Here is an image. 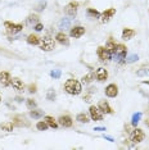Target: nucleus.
Listing matches in <instances>:
<instances>
[{"instance_id":"nucleus-1","label":"nucleus","mask_w":149,"mask_h":150,"mask_svg":"<svg viewBox=\"0 0 149 150\" xmlns=\"http://www.w3.org/2000/svg\"><path fill=\"white\" fill-rule=\"evenodd\" d=\"M64 90L71 95H79L81 93V83L77 80H68L64 83Z\"/></svg>"},{"instance_id":"nucleus-26","label":"nucleus","mask_w":149,"mask_h":150,"mask_svg":"<svg viewBox=\"0 0 149 150\" xmlns=\"http://www.w3.org/2000/svg\"><path fill=\"white\" fill-rule=\"evenodd\" d=\"M76 119L80 122V123H87V122H89V117H87L85 113H80V114H77Z\"/></svg>"},{"instance_id":"nucleus-21","label":"nucleus","mask_w":149,"mask_h":150,"mask_svg":"<svg viewBox=\"0 0 149 150\" xmlns=\"http://www.w3.org/2000/svg\"><path fill=\"white\" fill-rule=\"evenodd\" d=\"M70 27H71V19L70 18H63L62 21L59 22V28L66 30V28H70Z\"/></svg>"},{"instance_id":"nucleus-37","label":"nucleus","mask_w":149,"mask_h":150,"mask_svg":"<svg viewBox=\"0 0 149 150\" xmlns=\"http://www.w3.org/2000/svg\"><path fill=\"white\" fill-rule=\"evenodd\" d=\"M27 107L30 109H33V108H36V103L32 100V99H28V100H27Z\"/></svg>"},{"instance_id":"nucleus-8","label":"nucleus","mask_w":149,"mask_h":150,"mask_svg":"<svg viewBox=\"0 0 149 150\" xmlns=\"http://www.w3.org/2000/svg\"><path fill=\"white\" fill-rule=\"evenodd\" d=\"M96 54H98V57H99V59L103 60V62H107V60H109L111 57H112L111 53L108 52L106 47H103V46H99V47H98Z\"/></svg>"},{"instance_id":"nucleus-35","label":"nucleus","mask_w":149,"mask_h":150,"mask_svg":"<svg viewBox=\"0 0 149 150\" xmlns=\"http://www.w3.org/2000/svg\"><path fill=\"white\" fill-rule=\"evenodd\" d=\"M50 76L57 80V78H59L60 76H62V72H60V69H54V71L50 72Z\"/></svg>"},{"instance_id":"nucleus-17","label":"nucleus","mask_w":149,"mask_h":150,"mask_svg":"<svg viewBox=\"0 0 149 150\" xmlns=\"http://www.w3.org/2000/svg\"><path fill=\"white\" fill-rule=\"evenodd\" d=\"M99 109L103 112V113H107V114L112 113V108L109 107V104H108L107 101H104V100H101L99 103Z\"/></svg>"},{"instance_id":"nucleus-29","label":"nucleus","mask_w":149,"mask_h":150,"mask_svg":"<svg viewBox=\"0 0 149 150\" xmlns=\"http://www.w3.org/2000/svg\"><path fill=\"white\" fill-rule=\"evenodd\" d=\"M94 77H95V74H94L93 72H90L89 74L84 76V78H82V82H84V83H89V82H91V81L94 80Z\"/></svg>"},{"instance_id":"nucleus-12","label":"nucleus","mask_w":149,"mask_h":150,"mask_svg":"<svg viewBox=\"0 0 149 150\" xmlns=\"http://www.w3.org/2000/svg\"><path fill=\"white\" fill-rule=\"evenodd\" d=\"M114 14H116V9H114V8H109V9H107V11L104 12L103 14H101V19H100V21L103 22V23H106V22L109 21V19H111Z\"/></svg>"},{"instance_id":"nucleus-39","label":"nucleus","mask_w":149,"mask_h":150,"mask_svg":"<svg viewBox=\"0 0 149 150\" xmlns=\"http://www.w3.org/2000/svg\"><path fill=\"white\" fill-rule=\"evenodd\" d=\"M30 93H35V91H36V86H35V85H33V86H30Z\"/></svg>"},{"instance_id":"nucleus-4","label":"nucleus","mask_w":149,"mask_h":150,"mask_svg":"<svg viewBox=\"0 0 149 150\" xmlns=\"http://www.w3.org/2000/svg\"><path fill=\"white\" fill-rule=\"evenodd\" d=\"M144 137H145V135H144V132L141 131L140 128L134 129L133 134H131V141H133L134 144H139V142H141L144 140Z\"/></svg>"},{"instance_id":"nucleus-16","label":"nucleus","mask_w":149,"mask_h":150,"mask_svg":"<svg viewBox=\"0 0 149 150\" xmlns=\"http://www.w3.org/2000/svg\"><path fill=\"white\" fill-rule=\"evenodd\" d=\"M11 83H12V86H13V88L14 90H17V91H21L22 88H23V82L19 78H17V77H14L13 80L11 81Z\"/></svg>"},{"instance_id":"nucleus-36","label":"nucleus","mask_w":149,"mask_h":150,"mask_svg":"<svg viewBox=\"0 0 149 150\" xmlns=\"http://www.w3.org/2000/svg\"><path fill=\"white\" fill-rule=\"evenodd\" d=\"M45 5H46V3H45V1H40V3H39V4H37V5H36V11H37V12L43 11V9H44V8H45Z\"/></svg>"},{"instance_id":"nucleus-19","label":"nucleus","mask_w":149,"mask_h":150,"mask_svg":"<svg viewBox=\"0 0 149 150\" xmlns=\"http://www.w3.org/2000/svg\"><path fill=\"white\" fill-rule=\"evenodd\" d=\"M116 47H117V44L114 42L113 40H109V41L107 42V45H106V49L111 53V55H113V54H114V52H116Z\"/></svg>"},{"instance_id":"nucleus-15","label":"nucleus","mask_w":149,"mask_h":150,"mask_svg":"<svg viewBox=\"0 0 149 150\" xmlns=\"http://www.w3.org/2000/svg\"><path fill=\"white\" fill-rule=\"evenodd\" d=\"M55 39H57V41L60 42V44H63V45H68V44H70L68 37H67V36H66V33H63V32L57 33Z\"/></svg>"},{"instance_id":"nucleus-32","label":"nucleus","mask_w":149,"mask_h":150,"mask_svg":"<svg viewBox=\"0 0 149 150\" xmlns=\"http://www.w3.org/2000/svg\"><path fill=\"white\" fill-rule=\"evenodd\" d=\"M138 59H139V57L136 55V54H133V55L125 58V62H126V63H134V62H136Z\"/></svg>"},{"instance_id":"nucleus-41","label":"nucleus","mask_w":149,"mask_h":150,"mask_svg":"<svg viewBox=\"0 0 149 150\" xmlns=\"http://www.w3.org/2000/svg\"><path fill=\"white\" fill-rule=\"evenodd\" d=\"M94 131H106V127H95Z\"/></svg>"},{"instance_id":"nucleus-28","label":"nucleus","mask_w":149,"mask_h":150,"mask_svg":"<svg viewBox=\"0 0 149 150\" xmlns=\"http://www.w3.org/2000/svg\"><path fill=\"white\" fill-rule=\"evenodd\" d=\"M26 119L22 118V117H16L14 118V123L17 126H28V122H25Z\"/></svg>"},{"instance_id":"nucleus-5","label":"nucleus","mask_w":149,"mask_h":150,"mask_svg":"<svg viewBox=\"0 0 149 150\" xmlns=\"http://www.w3.org/2000/svg\"><path fill=\"white\" fill-rule=\"evenodd\" d=\"M89 112H90V117H91L93 121H101V119H103L101 110L99 108H96L95 105H91L90 109H89Z\"/></svg>"},{"instance_id":"nucleus-23","label":"nucleus","mask_w":149,"mask_h":150,"mask_svg":"<svg viewBox=\"0 0 149 150\" xmlns=\"http://www.w3.org/2000/svg\"><path fill=\"white\" fill-rule=\"evenodd\" d=\"M39 23V17L37 16H28V18H27V25L28 26H32V25H37Z\"/></svg>"},{"instance_id":"nucleus-20","label":"nucleus","mask_w":149,"mask_h":150,"mask_svg":"<svg viewBox=\"0 0 149 150\" xmlns=\"http://www.w3.org/2000/svg\"><path fill=\"white\" fill-rule=\"evenodd\" d=\"M44 121L48 123L49 127H52V128H57V127H58V123H57L55 119H54L53 117H49V115H46V117H44Z\"/></svg>"},{"instance_id":"nucleus-42","label":"nucleus","mask_w":149,"mask_h":150,"mask_svg":"<svg viewBox=\"0 0 149 150\" xmlns=\"http://www.w3.org/2000/svg\"><path fill=\"white\" fill-rule=\"evenodd\" d=\"M0 100H1V98H0Z\"/></svg>"},{"instance_id":"nucleus-30","label":"nucleus","mask_w":149,"mask_h":150,"mask_svg":"<svg viewBox=\"0 0 149 150\" xmlns=\"http://www.w3.org/2000/svg\"><path fill=\"white\" fill-rule=\"evenodd\" d=\"M136 76L139 77H144V76H149V69H145V68H141V69L136 71Z\"/></svg>"},{"instance_id":"nucleus-18","label":"nucleus","mask_w":149,"mask_h":150,"mask_svg":"<svg viewBox=\"0 0 149 150\" xmlns=\"http://www.w3.org/2000/svg\"><path fill=\"white\" fill-rule=\"evenodd\" d=\"M134 35H135V31L131 28H125L122 31V39L123 40H130L131 37H134Z\"/></svg>"},{"instance_id":"nucleus-33","label":"nucleus","mask_w":149,"mask_h":150,"mask_svg":"<svg viewBox=\"0 0 149 150\" xmlns=\"http://www.w3.org/2000/svg\"><path fill=\"white\" fill-rule=\"evenodd\" d=\"M36 127H37V129H40V131H45L49 126H48V123H46L45 121H44V122H39V123L36 125Z\"/></svg>"},{"instance_id":"nucleus-22","label":"nucleus","mask_w":149,"mask_h":150,"mask_svg":"<svg viewBox=\"0 0 149 150\" xmlns=\"http://www.w3.org/2000/svg\"><path fill=\"white\" fill-rule=\"evenodd\" d=\"M13 122H4V123L0 125V128L3 129V131H6V132H11L13 129Z\"/></svg>"},{"instance_id":"nucleus-24","label":"nucleus","mask_w":149,"mask_h":150,"mask_svg":"<svg viewBox=\"0 0 149 150\" xmlns=\"http://www.w3.org/2000/svg\"><path fill=\"white\" fill-rule=\"evenodd\" d=\"M87 16H89L90 18H99L100 13L98 11H95V9H93V8H89L87 9Z\"/></svg>"},{"instance_id":"nucleus-38","label":"nucleus","mask_w":149,"mask_h":150,"mask_svg":"<svg viewBox=\"0 0 149 150\" xmlns=\"http://www.w3.org/2000/svg\"><path fill=\"white\" fill-rule=\"evenodd\" d=\"M43 28H44V27H43L41 23H37V25L35 26V30H36V31H41Z\"/></svg>"},{"instance_id":"nucleus-2","label":"nucleus","mask_w":149,"mask_h":150,"mask_svg":"<svg viewBox=\"0 0 149 150\" xmlns=\"http://www.w3.org/2000/svg\"><path fill=\"white\" fill-rule=\"evenodd\" d=\"M114 60H117V62L122 63L125 62V58H126V47H125L123 45H117L116 47V52H114Z\"/></svg>"},{"instance_id":"nucleus-34","label":"nucleus","mask_w":149,"mask_h":150,"mask_svg":"<svg viewBox=\"0 0 149 150\" xmlns=\"http://www.w3.org/2000/svg\"><path fill=\"white\" fill-rule=\"evenodd\" d=\"M46 99L50 101H53L54 99H55V91L53 90V88H50V90L48 91V94H46Z\"/></svg>"},{"instance_id":"nucleus-10","label":"nucleus","mask_w":149,"mask_h":150,"mask_svg":"<svg viewBox=\"0 0 149 150\" xmlns=\"http://www.w3.org/2000/svg\"><path fill=\"white\" fill-rule=\"evenodd\" d=\"M84 33H85V28L81 26H76V27H73V28H71L70 35L72 37H74V39H79V37H81Z\"/></svg>"},{"instance_id":"nucleus-31","label":"nucleus","mask_w":149,"mask_h":150,"mask_svg":"<svg viewBox=\"0 0 149 150\" xmlns=\"http://www.w3.org/2000/svg\"><path fill=\"white\" fill-rule=\"evenodd\" d=\"M140 118H141V113H135L133 115V121H131L133 126H136L139 123V121H140Z\"/></svg>"},{"instance_id":"nucleus-40","label":"nucleus","mask_w":149,"mask_h":150,"mask_svg":"<svg viewBox=\"0 0 149 150\" xmlns=\"http://www.w3.org/2000/svg\"><path fill=\"white\" fill-rule=\"evenodd\" d=\"M103 137H104V139H106V140H108V141L113 142V137H111V136H106V135H104V136H103Z\"/></svg>"},{"instance_id":"nucleus-13","label":"nucleus","mask_w":149,"mask_h":150,"mask_svg":"<svg viewBox=\"0 0 149 150\" xmlns=\"http://www.w3.org/2000/svg\"><path fill=\"white\" fill-rule=\"evenodd\" d=\"M95 76L98 78V81H106L107 80V77H108V72H107V69H104V68H99V69L96 71V73H95Z\"/></svg>"},{"instance_id":"nucleus-25","label":"nucleus","mask_w":149,"mask_h":150,"mask_svg":"<svg viewBox=\"0 0 149 150\" xmlns=\"http://www.w3.org/2000/svg\"><path fill=\"white\" fill-rule=\"evenodd\" d=\"M27 42H28L30 45H37V44L40 42V40H39V37L35 35H30L28 39H27Z\"/></svg>"},{"instance_id":"nucleus-14","label":"nucleus","mask_w":149,"mask_h":150,"mask_svg":"<svg viewBox=\"0 0 149 150\" xmlns=\"http://www.w3.org/2000/svg\"><path fill=\"white\" fill-rule=\"evenodd\" d=\"M58 121H59V125L63 126V127H71L72 126V119L68 115H62Z\"/></svg>"},{"instance_id":"nucleus-11","label":"nucleus","mask_w":149,"mask_h":150,"mask_svg":"<svg viewBox=\"0 0 149 150\" xmlns=\"http://www.w3.org/2000/svg\"><path fill=\"white\" fill-rule=\"evenodd\" d=\"M11 81H12V78L8 72H0V86L6 87L11 83Z\"/></svg>"},{"instance_id":"nucleus-6","label":"nucleus","mask_w":149,"mask_h":150,"mask_svg":"<svg viewBox=\"0 0 149 150\" xmlns=\"http://www.w3.org/2000/svg\"><path fill=\"white\" fill-rule=\"evenodd\" d=\"M77 6H79V4L77 3H70V4H67L66 5V8H64V12H66V14L71 17V18H73L74 16H76V13H77Z\"/></svg>"},{"instance_id":"nucleus-9","label":"nucleus","mask_w":149,"mask_h":150,"mask_svg":"<svg viewBox=\"0 0 149 150\" xmlns=\"http://www.w3.org/2000/svg\"><path fill=\"white\" fill-rule=\"evenodd\" d=\"M117 94H118V87L116 86V85L111 83L106 87V95L108 98H116Z\"/></svg>"},{"instance_id":"nucleus-7","label":"nucleus","mask_w":149,"mask_h":150,"mask_svg":"<svg viewBox=\"0 0 149 150\" xmlns=\"http://www.w3.org/2000/svg\"><path fill=\"white\" fill-rule=\"evenodd\" d=\"M4 26H5L6 31L11 33H18V32H21L23 28L22 25H16V23H12V22H5Z\"/></svg>"},{"instance_id":"nucleus-3","label":"nucleus","mask_w":149,"mask_h":150,"mask_svg":"<svg viewBox=\"0 0 149 150\" xmlns=\"http://www.w3.org/2000/svg\"><path fill=\"white\" fill-rule=\"evenodd\" d=\"M40 46H41V49L45 50V52H50V50L54 49V40L50 39L49 36L43 37L41 42H40Z\"/></svg>"},{"instance_id":"nucleus-27","label":"nucleus","mask_w":149,"mask_h":150,"mask_svg":"<svg viewBox=\"0 0 149 150\" xmlns=\"http://www.w3.org/2000/svg\"><path fill=\"white\" fill-rule=\"evenodd\" d=\"M43 115H44V112H43V110H33V109H32V110L30 112V117H31V118H35V119L41 118Z\"/></svg>"}]
</instances>
